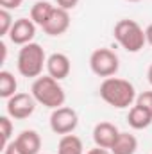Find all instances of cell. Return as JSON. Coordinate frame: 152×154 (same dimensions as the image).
Masks as SVG:
<instances>
[{"label":"cell","instance_id":"cell-21","mask_svg":"<svg viewBox=\"0 0 152 154\" xmlns=\"http://www.w3.org/2000/svg\"><path fill=\"white\" fill-rule=\"evenodd\" d=\"M22 2H23V0H0V7L13 11V9H18V7L22 5Z\"/></svg>","mask_w":152,"mask_h":154},{"label":"cell","instance_id":"cell-22","mask_svg":"<svg viewBox=\"0 0 152 154\" xmlns=\"http://www.w3.org/2000/svg\"><path fill=\"white\" fill-rule=\"evenodd\" d=\"M56 2H57V7H63L66 11L77 7V4H79V0H56Z\"/></svg>","mask_w":152,"mask_h":154},{"label":"cell","instance_id":"cell-17","mask_svg":"<svg viewBox=\"0 0 152 154\" xmlns=\"http://www.w3.org/2000/svg\"><path fill=\"white\" fill-rule=\"evenodd\" d=\"M16 88H18V82H16L14 75L7 70H2L0 72V97L11 99L16 93Z\"/></svg>","mask_w":152,"mask_h":154},{"label":"cell","instance_id":"cell-13","mask_svg":"<svg viewBox=\"0 0 152 154\" xmlns=\"http://www.w3.org/2000/svg\"><path fill=\"white\" fill-rule=\"evenodd\" d=\"M127 122H129V125H131L132 129H136V131L147 129L152 124V113L149 109H145V108L134 104V106H131V109H129Z\"/></svg>","mask_w":152,"mask_h":154},{"label":"cell","instance_id":"cell-1","mask_svg":"<svg viewBox=\"0 0 152 154\" xmlns=\"http://www.w3.org/2000/svg\"><path fill=\"white\" fill-rule=\"evenodd\" d=\"M100 99L113 106L116 109H125L129 106H132V102H136V90L134 84L129 82L127 79H120V77H108L100 82L99 88Z\"/></svg>","mask_w":152,"mask_h":154},{"label":"cell","instance_id":"cell-4","mask_svg":"<svg viewBox=\"0 0 152 154\" xmlns=\"http://www.w3.org/2000/svg\"><path fill=\"white\" fill-rule=\"evenodd\" d=\"M113 36L114 39L118 41V45L131 52V54H136L140 52L145 43H147V38H145V31L141 29V25L134 20H129V18H123V20H118L114 23L113 29Z\"/></svg>","mask_w":152,"mask_h":154},{"label":"cell","instance_id":"cell-26","mask_svg":"<svg viewBox=\"0 0 152 154\" xmlns=\"http://www.w3.org/2000/svg\"><path fill=\"white\" fill-rule=\"evenodd\" d=\"M147 79H149V82L152 84V65L149 66V70H147Z\"/></svg>","mask_w":152,"mask_h":154},{"label":"cell","instance_id":"cell-7","mask_svg":"<svg viewBox=\"0 0 152 154\" xmlns=\"http://www.w3.org/2000/svg\"><path fill=\"white\" fill-rule=\"evenodd\" d=\"M36 99L32 97V93H14L11 99H7L5 109L7 115L14 120H25L34 113L36 109Z\"/></svg>","mask_w":152,"mask_h":154},{"label":"cell","instance_id":"cell-23","mask_svg":"<svg viewBox=\"0 0 152 154\" xmlns=\"http://www.w3.org/2000/svg\"><path fill=\"white\" fill-rule=\"evenodd\" d=\"M2 151H4V154H23L22 151H20V149H18V147H16L14 140H13V142H11V143H9L7 147H4Z\"/></svg>","mask_w":152,"mask_h":154},{"label":"cell","instance_id":"cell-12","mask_svg":"<svg viewBox=\"0 0 152 154\" xmlns=\"http://www.w3.org/2000/svg\"><path fill=\"white\" fill-rule=\"evenodd\" d=\"M14 143L23 154H38L41 149V136L34 129H25L14 138Z\"/></svg>","mask_w":152,"mask_h":154},{"label":"cell","instance_id":"cell-25","mask_svg":"<svg viewBox=\"0 0 152 154\" xmlns=\"http://www.w3.org/2000/svg\"><path fill=\"white\" fill-rule=\"evenodd\" d=\"M145 38H147V43L152 45V23H149L147 29H145Z\"/></svg>","mask_w":152,"mask_h":154},{"label":"cell","instance_id":"cell-3","mask_svg":"<svg viewBox=\"0 0 152 154\" xmlns=\"http://www.w3.org/2000/svg\"><path fill=\"white\" fill-rule=\"evenodd\" d=\"M16 68H18L20 75L29 77V79H38L41 75L43 68H47V56L39 43L32 41L20 48L18 59H16Z\"/></svg>","mask_w":152,"mask_h":154},{"label":"cell","instance_id":"cell-19","mask_svg":"<svg viewBox=\"0 0 152 154\" xmlns=\"http://www.w3.org/2000/svg\"><path fill=\"white\" fill-rule=\"evenodd\" d=\"M13 25H14V20L11 16V11L0 7V36H7Z\"/></svg>","mask_w":152,"mask_h":154},{"label":"cell","instance_id":"cell-15","mask_svg":"<svg viewBox=\"0 0 152 154\" xmlns=\"http://www.w3.org/2000/svg\"><path fill=\"white\" fill-rule=\"evenodd\" d=\"M54 7H56V5H52V4L47 2V0H38V2L31 7V20H32L36 25L43 27V25L47 23V20L50 18Z\"/></svg>","mask_w":152,"mask_h":154},{"label":"cell","instance_id":"cell-5","mask_svg":"<svg viewBox=\"0 0 152 154\" xmlns=\"http://www.w3.org/2000/svg\"><path fill=\"white\" fill-rule=\"evenodd\" d=\"M90 68L99 77H114L120 68V59L111 48H97L90 56Z\"/></svg>","mask_w":152,"mask_h":154},{"label":"cell","instance_id":"cell-11","mask_svg":"<svg viewBox=\"0 0 152 154\" xmlns=\"http://www.w3.org/2000/svg\"><path fill=\"white\" fill-rule=\"evenodd\" d=\"M118 134H120L118 127L111 122H99L93 127V142L97 147H102V149H111Z\"/></svg>","mask_w":152,"mask_h":154},{"label":"cell","instance_id":"cell-18","mask_svg":"<svg viewBox=\"0 0 152 154\" xmlns=\"http://www.w3.org/2000/svg\"><path fill=\"white\" fill-rule=\"evenodd\" d=\"M11 136H13V122L9 115L0 116V138H2V149L7 147L11 143Z\"/></svg>","mask_w":152,"mask_h":154},{"label":"cell","instance_id":"cell-20","mask_svg":"<svg viewBox=\"0 0 152 154\" xmlns=\"http://www.w3.org/2000/svg\"><path fill=\"white\" fill-rule=\"evenodd\" d=\"M136 104L149 109L152 113V91H141L138 97H136Z\"/></svg>","mask_w":152,"mask_h":154},{"label":"cell","instance_id":"cell-2","mask_svg":"<svg viewBox=\"0 0 152 154\" xmlns=\"http://www.w3.org/2000/svg\"><path fill=\"white\" fill-rule=\"evenodd\" d=\"M31 93L38 104L48 108V109H57V108L65 106V100H66V93H65L63 86L59 84L57 79L50 75H39L38 79H34V82L31 86Z\"/></svg>","mask_w":152,"mask_h":154},{"label":"cell","instance_id":"cell-16","mask_svg":"<svg viewBox=\"0 0 152 154\" xmlns=\"http://www.w3.org/2000/svg\"><path fill=\"white\" fill-rule=\"evenodd\" d=\"M57 154H84L82 140L75 134L61 136V140L57 143Z\"/></svg>","mask_w":152,"mask_h":154},{"label":"cell","instance_id":"cell-10","mask_svg":"<svg viewBox=\"0 0 152 154\" xmlns=\"http://www.w3.org/2000/svg\"><path fill=\"white\" fill-rule=\"evenodd\" d=\"M70 70H72V63H70V57L66 54L54 52L47 57V72L50 77L63 81L70 75Z\"/></svg>","mask_w":152,"mask_h":154},{"label":"cell","instance_id":"cell-6","mask_svg":"<svg viewBox=\"0 0 152 154\" xmlns=\"http://www.w3.org/2000/svg\"><path fill=\"white\" fill-rule=\"evenodd\" d=\"M50 129L56 133V134H72L79 125V115L74 108H68V106H61L57 109H52V115H50Z\"/></svg>","mask_w":152,"mask_h":154},{"label":"cell","instance_id":"cell-14","mask_svg":"<svg viewBox=\"0 0 152 154\" xmlns=\"http://www.w3.org/2000/svg\"><path fill=\"white\" fill-rule=\"evenodd\" d=\"M109 151L111 154H134L138 151V140L131 133H120Z\"/></svg>","mask_w":152,"mask_h":154},{"label":"cell","instance_id":"cell-8","mask_svg":"<svg viewBox=\"0 0 152 154\" xmlns=\"http://www.w3.org/2000/svg\"><path fill=\"white\" fill-rule=\"evenodd\" d=\"M7 36L14 45H20V47L32 43V39L36 36V23L31 18H18L14 20V25L11 27Z\"/></svg>","mask_w":152,"mask_h":154},{"label":"cell","instance_id":"cell-24","mask_svg":"<svg viewBox=\"0 0 152 154\" xmlns=\"http://www.w3.org/2000/svg\"><path fill=\"white\" fill-rule=\"evenodd\" d=\"M86 154H111L109 149H102V147H95V149H90Z\"/></svg>","mask_w":152,"mask_h":154},{"label":"cell","instance_id":"cell-9","mask_svg":"<svg viewBox=\"0 0 152 154\" xmlns=\"http://www.w3.org/2000/svg\"><path fill=\"white\" fill-rule=\"evenodd\" d=\"M68 27H70V13L66 9L56 5L50 18L47 20V23L41 29L48 36H61V34H65L68 31Z\"/></svg>","mask_w":152,"mask_h":154},{"label":"cell","instance_id":"cell-27","mask_svg":"<svg viewBox=\"0 0 152 154\" xmlns=\"http://www.w3.org/2000/svg\"><path fill=\"white\" fill-rule=\"evenodd\" d=\"M127 2H140V0H127Z\"/></svg>","mask_w":152,"mask_h":154}]
</instances>
